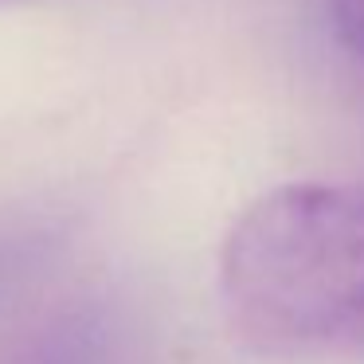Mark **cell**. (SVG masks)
I'll use <instances>...</instances> for the list:
<instances>
[{
  "mask_svg": "<svg viewBox=\"0 0 364 364\" xmlns=\"http://www.w3.org/2000/svg\"><path fill=\"white\" fill-rule=\"evenodd\" d=\"M329 16L341 43L364 63V0H329Z\"/></svg>",
  "mask_w": 364,
  "mask_h": 364,
  "instance_id": "2",
  "label": "cell"
},
{
  "mask_svg": "<svg viewBox=\"0 0 364 364\" xmlns=\"http://www.w3.org/2000/svg\"><path fill=\"white\" fill-rule=\"evenodd\" d=\"M220 301L259 356L364 364V188L309 181L259 196L223 239Z\"/></svg>",
  "mask_w": 364,
  "mask_h": 364,
  "instance_id": "1",
  "label": "cell"
}]
</instances>
